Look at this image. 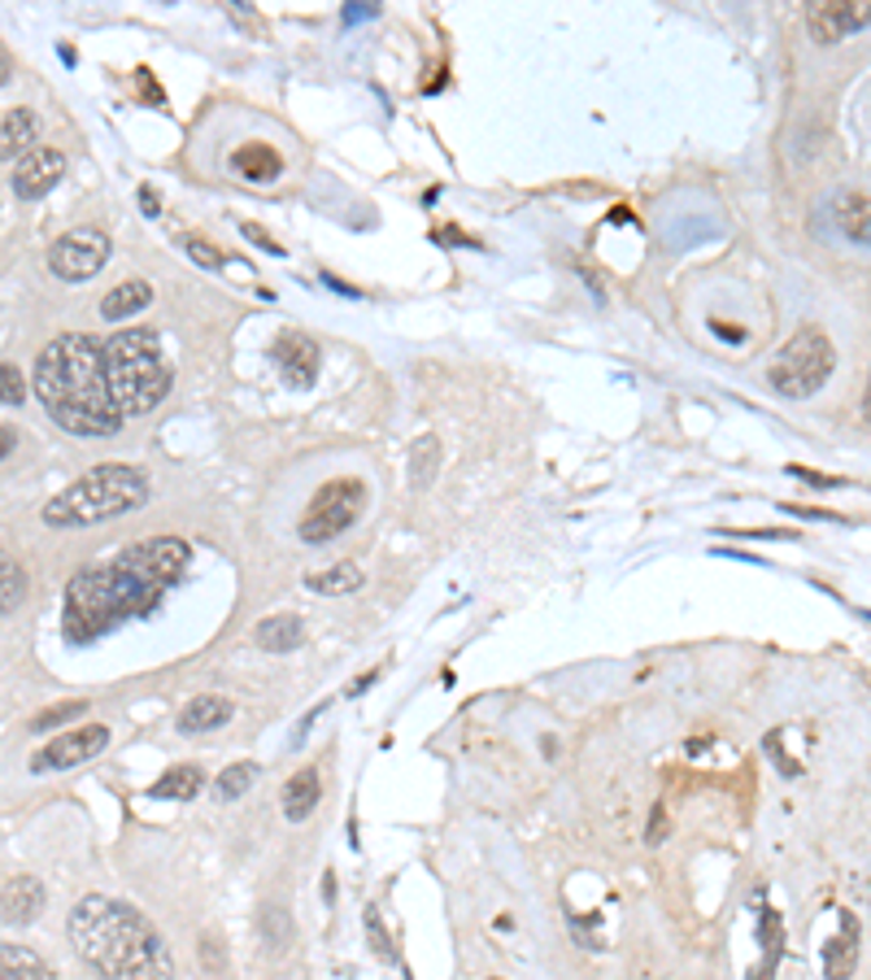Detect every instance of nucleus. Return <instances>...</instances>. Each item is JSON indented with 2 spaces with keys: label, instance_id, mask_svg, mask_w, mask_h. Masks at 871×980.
I'll return each mask as SVG.
<instances>
[{
  "label": "nucleus",
  "instance_id": "bb28decb",
  "mask_svg": "<svg viewBox=\"0 0 871 980\" xmlns=\"http://www.w3.org/2000/svg\"><path fill=\"white\" fill-rule=\"evenodd\" d=\"M441 471V440L436 436H418L410 445V484L414 488H427Z\"/></svg>",
  "mask_w": 871,
  "mask_h": 980
},
{
  "label": "nucleus",
  "instance_id": "412c9836",
  "mask_svg": "<svg viewBox=\"0 0 871 980\" xmlns=\"http://www.w3.org/2000/svg\"><path fill=\"white\" fill-rule=\"evenodd\" d=\"M231 161H236V170H240L249 184H275V179H279V170H284V157L275 154L270 145H261V140L240 145Z\"/></svg>",
  "mask_w": 871,
  "mask_h": 980
},
{
  "label": "nucleus",
  "instance_id": "aec40b11",
  "mask_svg": "<svg viewBox=\"0 0 871 980\" xmlns=\"http://www.w3.org/2000/svg\"><path fill=\"white\" fill-rule=\"evenodd\" d=\"M318 798H323V784H318V768H301V772L293 775L288 784H284V815L293 820V824H301L314 815V806H318Z\"/></svg>",
  "mask_w": 871,
  "mask_h": 980
},
{
  "label": "nucleus",
  "instance_id": "423d86ee",
  "mask_svg": "<svg viewBox=\"0 0 871 980\" xmlns=\"http://www.w3.org/2000/svg\"><path fill=\"white\" fill-rule=\"evenodd\" d=\"M832 366H837V349H832L828 331L802 327V331L780 349V358L771 362L768 379L780 397L802 402V397H815L823 384H828Z\"/></svg>",
  "mask_w": 871,
  "mask_h": 980
},
{
  "label": "nucleus",
  "instance_id": "58836bf2",
  "mask_svg": "<svg viewBox=\"0 0 871 980\" xmlns=\"http://www.w3.org/2000/svg\"><path fill=\"white\" fill-rule=\"evenodd\" d=\"M784 511H789V515H802V518H832V523L841 518V515H832V511H815V506H784Z\"/></svg>",
  "mask_w": 871,
  "mask_h": 980
},
{
  "label": "nucleus",
  "instance_id": "393cba45",
  "mask_svg": "<svg viewBox=\"0 0 871 980\" xmlns=\"http://www.w3.org/2000/svg\"><path fill=\"white\" fill-rule=\"evenodd\" d=\"M759 946H763L759 980H771L775 963H780V954H784V920H780V911H771V907L759 911Z\"/></svg>",
  "mask_w": 871,
  "mask_h": 980
},
{
  "label": "nucleus",
  "instance_id": "2f4dec72",
  "mask_svg": "<svg viewBox=\"0 0 871 980\" xmlns=\"http://www.w3.org/2000/svg\"><path fill=\"white\" fill-rule=\"evenodd\" d=\"M261 924L270 929V950H284V946H288L293 929H288V915H284L279 907H266V911H261Z\"/></svg>",
  "mask_w": 871,
  "mask_h": 980
},
{
  "label": "nucleus",
  "instance_id": "9d476101",
  "mask_svg": "<svg viewBox=\"0 0 871 980\" xmlns=\"http://www.w3.org/2000/svg\"><path fill=\"white\" fill-rule=\"evenodd\" d=\"M61 175H66V154L61 149H31L27 157H18V170H13L9 184H13L18 201H40L61 184Z\"/></svg>",
  "mask_w": 871,
  "mask_h": 980
},
{
  "label": "nucleus",
  "instance_id": "f8f14e48",
  "mask_svg": "<svg viewBox=\"0 0 871 980\" xmlns=\"http://www.w3.org/2000/svg\"><path fill=\"white\" fill-rule=\"evenodd\" d=\"M270 358L275 366L284 370V379L293 384V388H309L314 379H318V345L309 340L306 331H284L275 345H270Z\"/></svg>",
  "mask_w": 871,
  "mask_h": 980
},
{
  "label": "nucleus",
  "instance_id": "6ab92c4d",
  "mask_svg": "<svg viewBox=\"0 0 871 980\" xmlns=\"http://www.w3.org/2000/svg\"><path fill=\"white\" fill-rule=\"evenodd\" d=\"M254 641L266 654H288V650H297L306 641V623L297 615H270V620H261L254 627Z\"/></svg>",
  "mask_w": 871,
  "mask_h": 980
},
{
  "label": "nucleus",
  "instance_id": "20e7f679",
  "mask_svg": "<svg viewBox=\"0 0 871 980\" xmlns=\"http://www.w3.org/2000/svg\"><path fill=\"white\" fill-rule=\"evenodd\" d=\"M145 502H149V475L140 466L105 463L92 466L88 475H79L75 484H66L40 515H44L49 527L70 532V527H92L101 518L131 515Z\"/></svg>",
  "mask_w": 871,
  "mask_h": 980
},
{
  "label": "nucleus",
  "instance_id": "7c9ffc66",
  "mask_svg": "<svg viewBox=\"0 0 871 980\" xmlns=\"http://www.w3.org/2000/svg\"><path fill=\"white\" fill-rule=\"evenodd\" d=\"M27 397V379L13 362H0V406H22Z\"/></svg>",
  "mask_w": 871,
  "mask_h": 980
},
{
  "label": "nucleus",
  "instance_id": "2eb2a0df",
  "mask_svg": "<svg viewBox=\"0 0 871 980\" xmlns=\"http://www.w3.org/2000/svg\"><path fill=\"white\" fill-rule=\"evenodd\" d=\"M236 715V706L227 702V697H218V693H206V697H192L184 711H179V720L175 727L184 732V736H197V732H214V727H222V723Z\"/></svg>",
  "mask_w": 871,
  "mask_h": 980
},
{
  "label": "nucleus",
  "instance_id": "79ce46f5",
  "mask_svg": "<svg viewBox=\"0 0 871 980\" xmlns=\"http://www.w3.org/2000/svg\"><path fill=\"white\" fill-rule=\"evenodd\" d=\"M715 331H719V336H723V340H741V336H745L741 327H719V323H715Z\"/></svg>",
  "mask_w": 871,
  "mask_h": 980
},
{
  "label": "nucleus",
  "instance_id": "ddd939ff",
  "mask_svg": "<svg viewBox=\"0 0 871 980\" xmlns=\"http://www.w3.org/2000/svg\"><path fill=\"white\" fill-rule=\"evenodd\" d=\"M44 902H49L44 880H40V877H13L9 884H4V893H0V915H4V924L22 929V924H36V920H40Z\"/></svg>",
  "mask_w": 871,
  "mask_h": 980
},
{
  "label": "nucleus",
  "instance_id": "7ed1b4c3",
  "mask_svg": "<svg viewBox=\"0 0 871 980\" xmlns=\"http://www.w3.org/2000/svg\"><path fill=\"white\" fill-rule=\"evenodd\" d=\"M36 397L70 436H118L122 410L105 384L101 349L88 336H57L36 362Z\"/></svg>",
  "mask_w": 871,
  "mask_h": 980
},
{
  "label": "nucleus",
  "instance_id": "4c0bfd02",
  "mask_svg": "<svg viewBox=\"0 0 871 980\" xmlns=\"http://www.w3.org/2000/svg\"><path fill=\"white\" fill-rule=\"evenodd\" d=\"M375 13H379V4H349L345 22H362V18H375Z\"/></svg>",
  "mask_w": 871,
  "mask_h": 980
},
{
  "label": "nucleus",
  "instance_id": "e433bc0d",
  "mask_svg": "<svg viewBox=\"0 0 871 980\" xmlns=\"http://www.w3.org/2000/svg\"><path fill=\"white\" fill-rule=\"evenodd\" d=\"M793 475H802L806 484H823V488H837V484H845L841 475H820V471H806V466H793Z\"/></svg>",
  "mask_w": 871,
  "mask_h": 980
},
{
  "label": "nucleus",
  "instance_id": "0eeeda50",
  "mask_svg": "<svg viewBox=\"0 0 871 980\" xmlns=\"http://www.w3.org/2000/svg\"><path fill=\"white\" fill-rule=\"evenodd\" d=\"M362 502H366V484L362 479H331V484H323L314 493L309 511L301 515L297 536L306 545H327L331 536L354 527V518L362 515Z\"/></svg>",
  "mask_w": 871,
  "mask_h": 980
},
{
  "label": "nucleus",
  "instance_id": "f3484780",
  "mask_svg": "<svg viewBox=\"0 0 871 980\" xmlns=\"http://www.w3.org/2000/svg\"><path fill=\"white\" fill-rule=\"evenodd\" d=\"M362 584H366V575L354 558H345V563H331V567L323 571H309L306 575V588L309 593H318V597H349V593H358Z\"/></svg>",
  "mask_w": 871,
  "mask_h": 980
},
{
  "label": "nucleus",
  "instance_id": "4468645a",
  "mask_svg": "<svg viewBox=\"0 0 871 980\" xmlns=\"http://www.w3.org/2000/svg\"><path fill=\"white\" fill-rule=\"evenodd\" d=\"M820 963H823V977L828 980L854 977V968H859V920H854L850 911H841V929H837V937L823 941Z\"/></svg>",
  "mask_w": 871,
  "mask_h": 980
},
{
  "label": "nucleus",
  "instance_id": "1a4fd4ad",
  "mask_svg": "<svg viewBox=\"0 0 871 980\" xmlns=\"http://www.w3.org/2000/svg\"><path fill=\"white\" fill-rule=\"evenodd\" d=\"M105 745H109V727H105V723L70 727V732L52 736L49 745H40V750L31 754V775H49V772H66V768H79V763L97 759Z\"/></svg>",
  "mask_w": 871,
  "mask_h": 980
},
{
  "label": "nucleus",
  "instance_id": "f03ea898",
  "mask_svg": "<svg viewBox=\"0 0 871 980\" xmlns=\"http://www.w3.org/2000/svg\"><path fill=\"white\" fill-rule=\"evenodd\" d=\"M66 932L97 980H175V959L161 932L131 902L88 893L75 902Z\"/></svg>",
  "mask_w": 871,
  "mask_h": 980
},
{
  "label": "nucleus",
  "instance_id": "9b49d317",
  "mask_svg": "<svg viewBox=\"0 0 871 980\" xmlns=\"http://www.w3.org/2000/svg\"><path fill=\"white\" fill-rule=\"evenodd\" d=\"M806 27L820 44H837L845 40L850 31H863L868 27V9L854 4V0H815L806 9Z\"/></svg>",
  "mask_w": 871,
  "mask_h": 980
},
{
  "label": "nucleus",
  "instance_id": "4be33fe9",
  "mask_svg": "<svg viewBox=\"0 0 871 980\" xmlns=\"http://www.w3.org/2000/svg\"><path fill=\"white\" fill-rule=\"evenodd\" d=\"M0 980H57V972H52L31 946L4 941V946H0Z\"/></svg>",
  "mask_w": 871,
  "mask_h": 980
},
{
  "label": "nucleus",
  "instance_id": "c9c22d12",
  "mask_svg": "<svg viewBox=\"0 0 871 980\" xmlns=\"http://www.w3.org/2000/svg\"><path fill=\"white\" fill-rule=\"evenodd\" d=\"M666 837V806H654V815H650V832H645V841L650 845H659Z\"/></svg>",
  "mask_w": 871,
  "mask_h": 980
},
{
  "label": "nucleus",
  "instance_id": "dca6fc26",
  "mask_svg": "<svg viewBox=\"0 0 871 980\" xmlns=\"http://www.w3.org/2000/svg\"><path fill=\"white\" fill-rule=\"evenodd\" d=\"M832 222H837V231L845 236V240H854L859 249L868 245V197L863 192H837L832 201H828V209H823Z\"/></svg>",
  "mask_w": 871,
  "mask_h": 980
},
{
  "label": "nucleus",
  "instance_id": "f704fd0d",
  "mask_svg": "<svg viewBox=\"0 0 871 980\" xmlns=\"http://www.w3.org/2000/svg\"><path fill=\"white\" fill-rule=\"evenodd\" d=\"M768 754H771V759H775V763H780V772H784V775H802V768H798V763H793V759H789V754L780 750V741H775V732H771V736H768Z\"/></svg>",
  "mask_w": 871,
  "mask_h": 980
},
{
  "label": "nucleus",
  "instance_id": "f257e3e1",
  "mask_svg": "<svg viewBox=\"0 0 871 980\" xmlns=\"http://www.w3.org/2000/svg\"><path fill=\"white\" fill-rule=\"evenodd\" d=\"M188 567H192V545L179 536L127 545L122 554L79 571L66 584L61 632L75 645H83V641H97L122 623L154 615L166 602V593L188 575Z\"/></svg>",
  "mask_w": 871,
  "mask_h": 980
},
{
  "label": "nucleus",
  "instance_id": "39448f33",
  "mask_svg": "<svg viewBox=\"0 0 871 980\" xmlns=\"http://www.w3.org/2000/svg\"><path fill=\"white\" fill-rule=\"evenodd\" d=\"M105 384L122 414H145L166 402L170 393V362L161 354V340L149 327L118 331L101 349Z\"/></svg>",
  "mask_w": 871,
  "mask_h": 980
},
{
  "label": "nucleus",
  "instance_id": "cd10ccee",
  "mask_svg": "<svg viewBox=\"0 0 871 980\" xmlns=\"http://www.w3.org/2000/svg\"><path fill=\"white\" fill-rule=\"evenodd\" d=\"M254 780H257V763H231L227 772L218 775L214 793H218V802H236V798H245V793L254 789Z\"/></svg>",
  "mask_w": 871,
  "mask_h": 980
},
{
  "label": "nucleus",
  "instance_id": "a878e982",
  "mask_svg": "<svg viewBox=\"0 0 871 980\" xmlns=\"http://www.w3.org/2000/svg\"><path fill=\"white\" fill-rule=\"evenodd\" d=\"M22 597H27V571L18 558H9L0 550V615H13L22 606Z\"/></svg>",
  "mask_w": 871,
  "mask_h": 980
},
{
  "label": "nucleus",
  "instance_id": "a211bd4d",
  "mask_svg": "<svg viewBox=\"0 0 871 980\" xmlns=\"http://www.w3.org/2000/svg\"><path fill=\"white\" fill-rule=\"evenodd\" d=\"M40 140V118L31 109H9L4 122H0V154L4 157H27Z\"/></svg>",
  "mask_w": 871,
  "mask_h": 980
},
{
  "label": "nucleus",
  "instance_id": "b1692460",
  "mask_svg": "<svg viewBox=\"0 0 871 980\" xmlns=\"http://www.w3.org/2000/svg\"><path fill=\"white\" fill-rule=\"evenodd\" d=\"M206 789V772L201 768H170V772L149 784V798H166V802H192Z\"/></svg>",
  "mask_w": 871,
  "mask_h": 980
},
{
  "label": "nucleus",
  "instance_id": "a19ab883",
  "mask_svg": "<svg viewBox=\"0 0 871 980\" xmlns=\"http://www.w3.org/2000/svg\"><path fill=\"white\" fill-rule=\"evenodd\" d=\"M140 206H145V209H149V214H154V218H157V209H161V201H157V197H154V188H140Z\"/></svg>",
  "mask_w": 871,
  "mask_h": 980
},
{
  "label": "nucleus",
  "instance_id": "ea45409f",
  "mask_svg": "<svg viewBox=\"0 0 871 980\" xmlns=\"http://www.w3.org/2000/svg\"><path fill=\"white\" fill-rule=\"evenodd\" d=\"M13 445H18V432L0 423V458H9V454H13Z\"/></svg>",
  "mask_w": 871,
  "mask_h": 980
},
{
  "label": "nucleus",
  "instance_id": "c85d7f7f",
  "mask_svg": "<svg viewBox=\"0 0 871 980\" xmlns=\"http://www.w3.org/2000/svg\"><path fill=\"white\" fill-rule=\"evenodd\" d=\"M362 924H366V941H370V950L384 959V963H397V950H393V937L384 929V920H379V911L375 907H366V915H362Z\"/></svg>",
  "mask_w": 871,
  "mask_h": 980
},
{
  "label": "nucleus",
  "instance_id": "6e6552de",
  "mask_svg": "<svg viewBox=\"0 0 871 980\" xmlns=\"http://www.w3.org/2000/svg\"><path fill=\"white\" fill-rule=\"evenodd\" d=\"M109 236L101 227H70L66 236H57L49 249V270L61 284H83L109 261Z\"/></svg>",
  "mask_w": 871,
  "mask_h": 980
},
{
  "label": "nucleus",
  "instance_id": "5701e85b",
  "mask_svg": "<svg viewBox=\"0 0 871 980\" xmlns=\"http://www.w3.org/2000/svg\"><path fill=\"white\" fill-rule=\"evenodd\" d=\"M149 306H154V288H149L145 279H127V284H118L113 293H105L101 318L122 323V318H131V314L149 310Z\"/></svg>",
  "mask_w": 871,
  "mask_h": 980
},
{
  "label": "nucleus",
  "instance_id": "72a5a7b5",
  "mask_svg": "<svg viewBox=\"0 0 871 980\" xmlns=\"http://www.w3.org/2000/svg\"><path fill=\"white\" fill-rule=\"evenodd\" d=\"M240 231H245V240H249V245H257V249H266V254H275V258H284V254H288V249H279V240H275L270 231H261L257 222H245Z\"/></svg>",
  "mask_w": 871,
  "mask_h": 980
},
{
  "label": "nucleus",
  "instance_id": "c756f323",
  "mask_svg": "<svg viewBox=\"0 0 871 980\" xmlns=\"http://www.w3.org/2000/svg\"><path fill=\"white\" fill-rule=\"evenodd\" d=\"M79 715H88V702H61V706L40 711V715L31 720V732H49V727H61V723L79 720Z\"/></svg>",
  "mask_w": 871,
  "mask_h": 980
},
{
  "label": "nucleus",
  "instance_id": "473e14b6",
  "mask_svg": "<svg viewBox=\"0 0 871 980\" xmlns=\"http://www.w3.org/2000/svg\"><path fill=\"white\" fill-rule=\"evenodd\" d=\"M188 258L201 261L206 270H222V266H227V258H222V254H218L209 240H201V236H188Z\"/></svg>",
  "mask_w": 871,
  "mask_h": 980
}]
</instances>
